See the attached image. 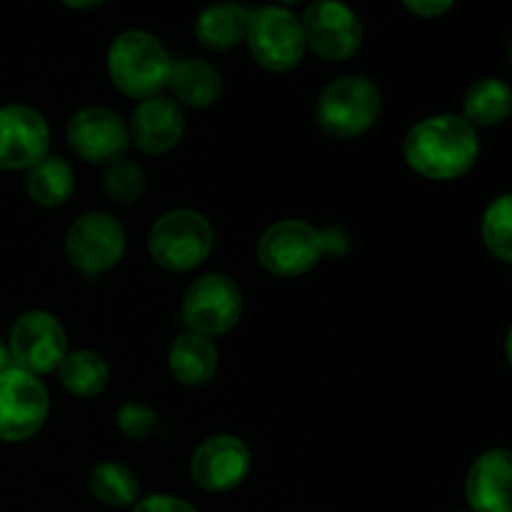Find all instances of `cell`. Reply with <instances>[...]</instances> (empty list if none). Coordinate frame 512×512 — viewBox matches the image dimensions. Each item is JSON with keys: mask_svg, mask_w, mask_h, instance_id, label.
Masks as SVG:
<instances>
[{"mask_svg": "<svg viewBox=\"0 0 512 512\" xmlns=\"http://www.w3.org/2000/svg\"><path fill=\"white\" fill-rule=\"evenodd\" d=\"M58 378L70 395L78 398H95L105 390L110 380L108 363L95 350H75L58 365Z\"/></svg>", "mask_w": 512, "mask_h": 512, "instance_id": "cell-22", "label": "cell"}, {"mask_svg": "<svg viewBox=\"0 0 512 512\" xmlns=\"http://www.w3.org/2000/svg\"><path fill=\"white\" fill-rule=\"evenodd\" d=\"M8 353L15 368L45 375L58 370V365L68 355V338L55 315L45 310H28L15 320L10 330Z\"/></svg>", "mask_w": 512, "mask_h": 512, "instance_id": "cell-9", "label": "cell"}, {"mask_svg": "<svg viewBox=\"0 0 512 512\" xmlns=\"http://www.w3.org/2000/svg\"><path fill=\"white\" fill-rule=\"evenodd\" d=\"M285 5H293V3H298V0H283Z\"/></svg>", "mask_w": 512, "mask_h": 512, "instance_id": "cell-33", "label": "cell"}, {"mask_svg": "<svg viewBox=\"0 0 512 512\" xmlns=\"http://www.w3.org/2000/svg\"><path fill=\"white\" fill-rule=\"evenodd\" d=\"M133 512H198L193 505L185 500L173 498V495H150V498L140 500Z\"/></svg>", "mask_w": 512, "mask_h": 512, "instance_id": "cell-27", "label": "cell"}, {"mask_svg": "<svg viewBox=\"0 0 512 512\" xmlns=\"http://www.w3.org/2000/svg\"><path fill=\"white\" fill-rule=\"evenodd\" d=\"M305 45L325 60H348L363 45V23L340 0H315L305 8L303 18Z\"/></svg>", "mask_w": 512, "mask_h": 512, "instance_id": "cell-11", "label": "cell"}, {"mask_svg": "<svg viewBox=\"0 0 512 512\" xmlns=\"http://www.w3.org/2000/svg\"><path fill=\"white\" fill-rule=\"evenodd\" d=\"M118 425L130 440H145L158 425V415L148 405L123 403L118 410Z\"/></svg>", "mask_w": 512, "mask_h": 512, "instance_id": "cell-26", "label": "cell"}, {"mask_svg": "<svg viewBox=\"0 0 512 512\" xmlns=\"http://www.w3.org/2000/svg\"><path fill=\"white\" fill-rule=\"evenodd\" d=\"M28 195L43 208H58L73 195L75 178L70 165L60 155H45L33 168H28L25 178Z\"/></svg>", "mask_w": 512, "mask_h": 512, "instance_id": "cell-21", "label": "cell"}, {"mask_svg": "<svg viewBox=\"0 0 512 512\" xmlns=\"http://www.w3.org/2000/svg\"><path fill=\"white\" fill-rule=\"evenodd\" d=\"M170 60L155 35L145 30H125L113 40L108 50V73L115 88L128 98H153L160 90L168 88Z\"/></svg>", "mask_w": 512, "mask_h": 512, "instance_id": "cell-3", "label": "cell"}, {"mask_svg": "<svg viewBox=\"0 0 512 512\" xmlns=\"http://www.w3.org/2000/svg\"><path fill=\"white\" fill-rule=\"evenodd\" d=\"M168 368L178 383L205 385L218 370V348L205 335L185 333L170 348Z\"/></svg>", "mask_w": 512, "mask_h": 512, "instance_id": "cell-19", "label": "cell"}, {"mask_svg": "<svg viewBox=\"0 0 512 512\" xmlns=\"http://www.w3.org/2000/svg\"><path fill=\"white\" fill-rule=\"evenodd\" d=\"M243 313V293L238 283L223 273H208L190 283L183 298V318L190 330L205 338L225 335L238 325Z\"/></svg>", "mask_w": 512, "mask_h": 512, "instance_id": "cell-8", "label": "cell"}, {"mask_svg": "<svg viewBox=\"0 0 512 512\" xmlns=\"http://www.w3.org/2000/svg\"><path fill=\"white\" fill-rule=\"evenodd\" d=\"M505 355H508V363L512 368V328L508 330V338H505Z\"/></svg>", "mask_w": 512, "mask_h": 512, "instance_id": "cell-31", "label": "cell"}, {"mask_svg": "<svg viewBox=\"0 0 512 512\" xmlns=\"http://www.w3.org/2000/svg\"><path fill=\"white\" fill-rule=\"evenodd\" d=\"M403 3L410 13L420 15V18H438L453 8L455 0H403Z\"/></svg>", "mask_w": 512, "mask_h": 512, "instance_id": "cell-28", "label": "cell"}, {"mask_svg": "<svg viewBox=\"0 0 512 512\" xmlns=\"http://www.w3.org/2000/svg\"><path fill=\"white\" fill-rule=\"evenodd\" d=\"M60 3H65L73 10H93V8H100L105 0H60Z\"/></svg>", "mask_w": 512, "mask_h": 512, "instance_id": "cell-29", "label": "cell"}, {"mask_svg": "<svg viewBox=\"0 0 512 512\" xmlns=\"http://www.w3.org/2000/svg\"><path fill=\"white\" fill-rule=\"evenodd\" d=\"M250 15L253 10L240 3L208 5L195 20V38L203 48L215 50V53L233 50L248 35Z\"/></svg>", "mask_w": 512, "mask_h": 512, "instance_id": "cell-17", "label": "cell"}, {"mask_svg": "<svg viewBox=\"0 0 512 512\" xmlns=\"http://www.w3.org/2000/svg\"><path fill=\"white\" fill-rule=\"evenodd\" d=\"M168 88L173 90L175 103L190 105V108H208L223 93V78L205 60L183 58L173 63Z\"/></svg>", "mask_w": 512, "mask_h": 512, "instance_id": "cell-18", "label": "cell"}, {"mask_svg": "<svg viewBox=\"0 0 512 512\" xmlns=\"http://www.w3.org/2000/svg\"><path fill=\"white\" fill-rule=\"evenodd\" d=\"M10 365V353H8V348H5L3 343H0V373H3L5 368H8Z\"/></svg>", "mask_w": 512, "mask_h": 512, "instance_id": "cell-30", "label": "cell"}, {"mask_svg": "<svg viewBox=\"0 0 512 512\" xmlns=\"http://www.w3.org/2000/svg\"><path fill=\"white\" fill-rule=\"evenodd\" d=\"M250 473V450L235 435H213L195 448L190 475L210 493H228L238 488Z\"/></svg>", "mask_w": 512, "mask_h": 512, "instance_id": "cell-14", "label": "cell"}, {"mask_svg": "<svg viewBox=\"0 0 512 512\" xmlns=\"http://www.w3.org/2000/svg\"><path fill=\"white\" fill-rule=\"evenodd\" d=\"M50 130L28 105L0 108V170H28L48 155Z\"/></svg>", "mask_w": 512, "mask_h": 512, "instance_id": "cell-13", "label": "cell"}, {"mask_svg": "<svg viewBox=\"0 0 512 512\" xmlns=\"http://www.w3.org/2000/svg\"><path fill=\"white\" fill-rule=\"evenodd\" d=\"M415 173L430 180H455L468 173L480 153L473 125L460 115H433L410 128L403 145Z\"/></svg>", "mask_w": 512, "mask_h": 512, "instance_id": "cell-1", "label": "cell"}, {"mask_svg": "<svg viewBox=\"0 0 512 512\" xmlns=\"http://www.w3.org/2000/svg\"><path fill=\"white\" fill-rule=\"evenodd\" d=\"M245 40L255 63L270 73H288L298 68L308 48L303 25L283 5H263L253 10Z\"/></svg>", "mask_w": 512, "mask_h": 512, "instance_id": "cell-6", "label": "cell"}, {"mask_svg": "<svg viewBox=\"0 0 512 512\" xmlns=\"http://www.w3.org/2000/svg\"><path fill=\"white\" fill-rule=\"evenodd\" d=\"M213 240V228L203 215L195 210H170L150 228L148 250L160 268L185 273L205 263Z\"/></svg>", "mask_w": 512, "mask_h": 512, "instance_id": "cell-5", "label": "cell"}, {"mask_svg": "<svg viewBox=\"0 0 512 512\" xmlns=\"http://www.w3.org/2000/svg\"><path fill=\"white\" fill-rule=\"evenodd\" d=\"M105 193L110 195V200L115 203L130 205L135 200H140L145 190V175L140 170V165H135L133 160H115L105 170Z\"/></svg>", "mask_w": 512, "mask_h": 512, "instance_id": "cell-25", "label": "cell"}, {"mask_svg": "<svg viewBox=\"0 0 512 512\" xmlns=\"http://www.w3.org/2000/svg\"><path fill=\"white\" fill-rule=\"evenodd\" d=\"M135 148L148 155H163L180 143L185 133V115L173 98L153 95L140 100L128 125Z\"/></svg>", "mask_w": 512, "mask_h": 512, "instance_id": "cell-15", "label": "cell"}, {"mask_svg": "<svg viewBox=\"0 0 512 512\" xmlns=\"http://www.w3.org/2000/svg\"><path fill=\"white\" fill-rule=\"evenodd\" d=\"M48 410V390L38 375L15 365L0 373V440L23 443L33 438L43 428Z\"/></svg>", "mask_w": 512, "mask_h": 512, "instance_id": "cell-7", "label": "cell"}, {"mask_svg": "<svg viewBox=\"0 0 512 512\" xmlns=\"http://www.w3.org/2000/svg\"><path fill=\"white\" fill-rule=\"evenodd\" d=\"M508 55H510V65H512V38H510V50H508Z\"/></svg>", "mask_w": 512, "mask_h": 512, "instance_id": "cell-32", "label": "cell"}, {"mask_svg": "<svg viewBox=\"0 0 512 512\" xmlns=\"http://www.w3.org/2000/svg\"><path fill=\"white\" fill-rule=\"evenodd\" d=\"M380 90L365 75H345L320 93L315 120L330 138L350 140L368 133L380 115Z\"/></svg>", "mask_w": 512, "mask_h": 512, "instance_id": "cell-4", "label": "cell"}, {"mask_svg": "<svg viewBox=\"0 0 512 512\" xmlns=\"http://www.w3.org/2000/svg\"><path fill=\"white\" fill-rule=\"evenodd\" d=\"M465 498L473 512H512V450H485L470 465Z\"/></svg>", "mask_w": 512, "mask_h": 512, "instance_id": "cell-16", "label": "cell"}, {"mask_svg": "<svg viewBox=\"0 0 512 512\" xmlns=\"http://www.w3.org/2000/svg\"><path fill=\"white\" fill-rule=\"evenodd\" d=\"M125 253V230L113 215L85 213L75 220L65 238V255L83 275L108 273Z\"/></svg>", "mask_w": 512, "mask_h": 512, "instance_id": "cell-10", "label": "cell"}, {"mask_svg": "<svg viewBox=\"0 0 512 512\" xmlns=\"http://www.w3.org/2000/svg\"><path fill=\"white\" fill-rule=\"evenodd\" d=\"M483 243L503 263H512V193L498 195L485 208L480 223Z\"/></svg>", "mask_w": 512, "mask_h": 512, "instance_id": "cell-24", "label": "cell"}, {"mask_svg": "<svg viewBox=\"0 0 512 512\" xmlns=\"http://www.w3.org/2000/svg\"><path fill=\"white\" fill-rule=\"evenodd\" d=\"M90 493L105 505H113V508H125V505H133L138 500L140 485L138 478L130 468L120 463H100L90 470Z\"/></svg>", "mask_w": 512, "mask_h": 512, "instance_id": "cell-23", "label": "cell"}, {"mask_svg": "<svg viewBox=\"0 0 512 512\" xmlns=\"http://www.w3.org/2000/svg\"><path fill=\"white\" fill-rule=\"evenodd\" d=\"M463 118L473 128H493L512 113V88L500 78H483L470 85L463 100Z\"/></svg>", "mask_w": 512, "mask_h": 512, "instance_id": "cell-20", "label": "cell"}, {"mask_svg": "<svg viewBox=\"0 0 512 512\" xmlns=\"http://www.w3.org/2000/svg\"><path fill=\"white\" fill-rule=\"evenodd\" d=\"M68 145L88 163L110 165L128 150V125L108 108H83L70 118Z\"/></svg>", "mask_w": 512, "mask_h": 512, "instance_id": "cell-12", "label": "cell"}, {"mask_svg": "<svg viewBox=\"0 0 512 512\" xmlns=\"http://www.w3.org/2000/svg\"><path fill=\"white\" fill-rule=\"evenodd\" d=\"M348 238L340 230H318L305 220H283L270 225L258 243V258L278 278H298L320 263L325 253L343 255Z\"/></svg>", "mask_w": 512, "mask_h": 512, "instance_id": "cell-2", "label": "cell"}]
</instances>
